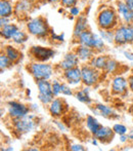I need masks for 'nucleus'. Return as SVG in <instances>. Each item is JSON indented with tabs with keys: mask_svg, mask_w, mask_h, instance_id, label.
<instances>
[{
	"mask_svg": "<svg viewBox=\"0 0 133 151\" xmlns=\"http://www.w3.org/2000/svg\"><path fill=\"white\" fill-rule=\"evenodd\" d=\"M1 52H3L10 59V61L14 63V65H18L23 59V52L18 50V47H16V45H12V44L4 45L2 47Z\"/></svg>",
	"mask_w": 133,
	"mask_h": 151,
	"instance_id": "412c9836",
	"label": "nucleus"
},
{
	"mask_svg": "<svg viewBox=\"0 0 133 151\" xmlns=\"http://www.w3.org/2000/svg\"><path fill=\"white\" fill-rule=\"evenodd\" d=\"M127 80H128V86H129V91L133 93V71L128 75Z\"/></svg>",
	"mask_w": 133,
	"mask_h": 151,
	"instance_id": "4c0bfd02",
	"label": "nucleus"
},
{
	"mask_svg": "<svg viewBox=\"0 0 133 151\" xmlns=\"http://www.w3.org/2000/svg\"><path fill=\"white\" fill-rule=\"evenodd\" d=\"M80 63H81V61L79 60L77 55L72 50L71 52H67L64 56V58H63V60L56 66H54V67H55V71L64 72V71H66V70L71 69V68L80 66Z\"/></svg>",
	"mask_w": 133,
	"mask_h": 151,
	"instance_id": "4468645a",
	"label": "nucleus"
},
{
	"mask_svg": "<svg viewBox=\"0 0 133 151\" xmlns=\"http://www.w3.org/2000/svg\"><path fill=\"white\" fill-rule=\"evenodd\" d=\"M74 97L79 102L85 104V105L90 106L91 104H93V101H92L91 97H90V90L88 86H83L79 90H76L75 93H74Z\"/></svg>",
	"mask_w": 133,
	"mask_h": 151,
	"instance_id": "5701e85b",
	"label": "nucleus"
},
{
	"mask_svg": "<svg viewBox=\"0 0 133 151\" xmlns=\"http://www.w3.org/2000/svg\"><path fill=\"white\" fill-rule=\"evenodd\" d=\"M115 135L116 134L113 131V127L101 125L100 129L93 135V137L97 139V141L101 144H109L114 140Z\"/></svg>",
	"mask_w": 133,
	"mask_h": 151,
	"instance_id": "aec40b11",
	"label": "nucleus"
},
{
	"mask_svg": "<svg viewBox=\"0 0 133 151\" xmlns=\"http://www.w3.org/2000/svg\"><path fill=\"white\" fill-rule=\"evenodd\" d=\"M73 50L82 63H88L96 55L94 50H92L91 47H88V46L82 45V44H76Z\"/></svg>",
	"mask_w": 133,
	"mask_h": 151,
	"instance_id": "6ab92c4d",
	"label": "nucleus"
},
{
	"mask_svg": "<svg viewBox=\"0 0 133 151\" xmlns=\"http://www.w3.org/2000/svg\"><path fill=\"white\" fill-rule=\"evenodd\" d=\"M113 131L115 132L116 135H125V134H127V127L124 124H122V123H116V124L113 125Z\"/></svg>",
	"mask_w": 133,
	"mask_h": 151,
	"instance_id": "2f4dec72",
	"label": "nucleus"
},
{
	"mask_svg": "<svg viewBox=\"0 0 133 151\" xmlns=\"http://www.w3.org/2000/svg\"><path fill=\"white\" fill-rule=\"evenodd\" d=\"M11 132L16 138L23 137L35 129L38 124V117L34 114H28L21 118H9Z\"/></svg>",
	"mask_w": 133,
	"mask_h": 151,
	"instance_id": "20e7f679",
	"label": "nucleus"
},
{
	"mask_svg": "<svg viewBox=\"0 0 133 151\" xmlns=\"http://www.w3.org/2000/svg\"><path fill=\"white\" fill-rule=\"evenodd\" d=\"M28 56L31 61L48 62L55 56V50L52 47L42 45H33L29 48Z\"/></svg>",
	"mask_w": 133,
	"mask_h": 151,
	"instance_id": "6e6552de",
	"label": "nucleus"
},
{
	"mask_svg": "<svg viewBox=\"0 0 133 151\" xmlns=\"http://www.w3.org/2000/svg\"><path fill=\"white\" fill-rule=\"evenodd\" d=\"M110 57L111 56H109V55L97 54V55H95V56H94L89 62H88V63H89L91 66H93L94 68H96V69H98V70H100V71L103 72V70H105V65H107V60L110 59Z\"/></svg>",
	"mask_w": 133,
	"mask_h": 151,
	"instance_id": "393cba45",
	"label": "nucleus"
},
{
	"mask_svg": "<svg viewBox=\"0 0 133 151\" xmlns=\"http://www.w3.org/2000/svg\"><path fill=\"white\" fill-rule=\"evenodd\" d=\"M111 91L114 96L118 97H124L129 91V86H128V80L122 75H115L112 80L111 84Z\"/></svg>",
	"mask_w": 133,
	"mask_h": 151,
	"instance_id": "ddd939ff",
	"label": "nucleus"
},
{
	"mask_svg": "<svg viewBox=\"0 0 133 151\" xmlns=\"http://www.w3.org/2000/svg\"><path fill=\"white\" fill-rule=\"evenodd\" d=\"M124 56L126 57L127 59H129V60L133 61V54L131 52H124Z\"/></svg>",
	"mask_w": 133,
	"mask_h": 151,
	"instance_id": "ea45409f",
	"label": "nucleus"
},
{
	"mask_svg": "<svg viewBox=\"0 0 133 151\" xmlns=\"http://www.w3.org/2000/svg\"><path fill=\"white\" fill-rule=\"evenodd\" d=\"M10 20H11V18H0V28L3 26H5V25L9 24Z\"/></svg>",
	"mask_w": 133,
	"mask_h": 151,
	"instance_id": "58836bf2",
	"label": "nucleus"
},
{
	"mask_svg": "<svg viewBox=\"0 0 133 151\" xmlns=\"http://www.w3.org/2000/svg\"><path fill=\"white\" fill-rule=\"evenodd\" d=\"M62 78L65 82L70 86H80L82 84V75H81V67L71 68L69 70L62 72Z\"/></svg>",
	"mask_w": 133,
	"mask_h": 151,
	"instance_id": "dca6fc26",
	"label": "nucleus"
},
{
	"mask_svg": "<svg viewBox=\"0 0 133 151\" xmlns=\"http://www.w3.org/2000/svg\"><path fill=\"white\" fill-rule=\"evenodd\" d=\"M1 150H14V148H12V147H8V148H2V149Z\"/></svg>",
	"mask_w": 133,
	"mask_h": 151,
	"instance_id": "a18cd8bd",
	"label": "nucleus"
},
{
	"mask_svg": "<svg viewBox=\"0 0 133 151\" xmlns=\"http://www.w3.org/2000/svg\"><path fill=\"white\" fill-rule=\"evenodd\" d=\"M115 7L119 14V18L121 23H127L132 24L133 23V12L129 8V6L126 4L125 0H116Z\"/></svg>",
	"mask_w": 133,
	"mask_h": 151,
	"instance_id": "f3484780",
	"label": "nucleus"
},
{
	"mask_svg": "<svg viewBox=\"0 0 133 151\" xmlns=\"http://www.w3.org/2000/svg\"><path fill=\"white\" fill-rule=\"evenodd\" d=\"M14 4L11 0H0V18H12Z\"/></svg>",
	"mask_w": 133,
	"mask_h": 151,
	"instance_id": "b1692460",
	"label": "nucleus"
},
{
	"mask_svg": "<svg viewBox=\"0 0 133 151\" xmlns=\"http://www.w3.org/2000/svg\"><path fill=\"white\" fill-rule=\"evenodd\" d=\"M114 45H133V23H120L119 26L114 30Z\"/></svg>",
	"mask_w": 133,
	"mask_h": 151,
	"instance_id": "423d86ee",
	"label": "nucleus"
},
{
	"mask_svg": "<svg viewBox=\"0 0 133 151\" xmlns=\"http://www.w3.org/2000/svg\"><path fill=\"white\" fill-rule=\"evenodd\" d=\"M30 114V107L18 101L7 103V115L9 118H21Z\"/></svg>",
	"mask_w": 133,
	"mask_h": 151,
	"instance_id": "f8f14e48",
	"label": "nucleus"
},
{
	"mask_svg": "<svg viewBox=\"0 0 133 151\" xmlns=\"http://www.w3.org/2000/svg\"><path fill=\"white\" fill-rule=\"evenodd\" d=\"M100 35L105 42L114 44V30H100Z\"/></svg>",
	"mask_w": 133,
	"mask_h": 151,
	"instance_id": "c756f323",
	"label": "nucleus"
},
{
	"mask_svg": "<svg viewBox=\"0 0 133 151\" xmlns=\"http://www.w3.org/2000/svg\"><path fill=\"white\" fill-rule=\"evenodd\" d=\"M47 110L53 118H60L69 111V104L64 98L55 97L47 106Z\"/></svg>",
	"mask_w": 133,
	"mask_h": 151,
	"instance_id": "9b49d317",
	"label": "nucleus"
},
{
	"mask_svg": "<svg viewBox=\"0 0 133 151\" xmlns=\"http://www.w3.org/2000/svg\"><path fill=\"white\" fill-rule=\"evenodd\" d=\"M89 29V24H88V19L85 14H81L79 17L76 18V22L74 25V29H73V42L76 43L78 37L80 36V34L82 32H84L85 30Z\"/></svg>",
	"mask_w": 133,
	"mask_h": 151,
	"instance_id": "a211bd4d",
	"label": "nucleus"
},
{
	"mask_svg": "<svg viewBox=\"0 0 133 151\" xmlns=\"http://www.w3.org/2000/svg\"><path fill=\"white\" fill-rule=\"evenodd\" d=\"M79 0H60V6L64 7L65 9H69L70 7L74 5H77Z\"/></svg>",
	"mask_w": 133,
	"mask_h": 151,
	"instance_id": "72a5a7b5",
	"label": "nucleus"
},
{
	"mask_svg": "<svg viewBox=\"0 0 133 151\" xmlns=\"http://www.w3.org/2000/svg\"><path fill=\"white\" fill-rule=\"evenodd\" d=\"M29 35H30V34L27 32V30L24 31V30H22V29H20V30L14 34V37H12L11 42L16 44V45H23V44H25L28 41Z\"/></svg>",
	"mask_w": 133,
	"mask_h": 151,
	"instance_id": "cd10ccee",
	"label": "nucleus"
},
{
	"mask_svg": "<svg viewBox=\"0 0 133 151\" xmlns=\"http://www.w3.org/2000/svg\"><path fill=\"white\" fill-rule=\"evenodd\" d=\"M125 2H126V4L129 6V8L132 10V12H133V0H125Z\"/></svg>",
	"mask_w": 133,
	"mask_h": 151,
	"instance_id": "a19ab883",
	"label": "nucleus"
},
{
	"mask_svg": "<svg viewBox=\"0 0 133 151\" xmlns=\"http://www.w3.org/2000/svg\"><path fill=\"white\" fill-rule=\"evenodd\" d=\"M95 22L100 30H115L121 21L115 6L102 5L96 12Z\"/></svg>",
	"mask_w": 133,
	"mask_h": 151,
	"instance_id": "f257e3e1",
	"label": "nucleus"
},
{
	"mask_svg": "<svg viewBox=\"0 0 133 151\" xmlns=\"http://www.w3.org/2000/svg\"><path fill=\"white\" fill-rule=\"evenodd\" d=\"M38 3H39V4H44V3H46V0H38Z\"/></svg>",
	"mask_w": 133,
	"mask_h": 151,
	"instance_id": "c03bdc74",
	"label": "nucleus"
},
{
	"mask_svg": "<svg viewBox=\"0 0 133 151\" xmlns=\"http://www.w3.org/2000/svg\"><path fill=\"white\" fill-rule=\"evenodd\" d=\"M38 88V100L44 106H48L55 98L52 91V83L50 80H40L36 82Z\"/></svg>",
	"mask_w": 133,
	"mask_h": 151,
	"instance_id": "1a4fd4ad",
	"label": "nucleus"
},
{
	"mask_svg": "<svg viewBox=\"0 0 133 151\" xmlns=\"http://www.w3.org/2000/svg\"><path fill=\"white\" fill-rule=\"evenodd\" d=\"M76 44H82V45L91 47L92 50H94L96 55L103 54L105 50V41L100 37V34L93 33L90 29H87L80 34Z\"/></svg>",
	"mask_w": 133,
	"mask_h": 151,
	"instance_id": "39448f33",
	"label": "nucleus"
},
{
	"mask_svg": "<svg viewBox=\"0 0 133 151\" xmlns=\"http://www.w3.org/2000/svg\"><path fill=\"white\" fill-rule=\"evenodd\" d=\"M121 67H122V65L117 60H115V59H113L112 57H110V59L107 60V65H105V70H103V73L110 74V75H111V74H117V72L119 71Z\"/></svg>",
	"mask_w": 133,
	"mask_h": 151,
	"instance_id": "bb28decb",
	"label": "nucleus"
},
{
	"mask_svg": "<svg viewBox=\"0 0 133 151\" xmlns=\"http://www.w3.org/2000/svg\"><path fill=\"white\" fill-rule=\"evenodd\" d=\"M69 149L73 150V151H83V150H85L86 148L84 147L83 145H80V144H71V145L69 146Z\"/></svg>",
	"mask_w": 133,
	"mask_h": 151,
	"instance_id": "e433bc0d",
	"label": "nucleus"
},
{
	"mask_svg": "<svg viewBox=\"0 0 133 151\" xmlns=\"http://www.w3.org/2000/svg\"><path fill=\"white\" fill-rule=\"evenodd\" d=\"M20 29L21 28L18 25L14 24V23H9V24L5 25V26L0 28V35H1L2 39L7 40V41H11L14 34L20 30Z\"/></svg>",
	"mask_w": 133,
	"mask_h": 151,
	"instance_id": "4be33fe9",
	"label": "nucleus"
},
{
	"mask_svg": "<svg viewBox=\"0 0 133 151\" xmlns=\"http://www.w3.org/2000/svg\"><path fill=\"white\" fill-rule=\"evenodd\" d=\"M89 107L93 113H96L97 115L102 116L103 118H107V119L115 120L120 117L119 114H117V112L113 108L110 107V106L105 105V104H101V103L91 104Z\"/></svg>",
	"mask_w": 133,
	"mask_h": 151,
	"instance_id": "2eb2a0df",
	"label": "nucleus"
},
{
	"mask_svg": "<svg viewBox=\"0 0 133 151\" xmlns=\"http://www.w3.org/2000/svg\"><path fill=\"white\" fill-rule=\"evenodd\" d=\"M68 10H69V14L71 16V18H77V17H79L80 14H82L80 8L78 7L77 5L72 6V7H70Z\"/></svg>",
	"mask_w": 133,
	"mask_h": 151,
	"instance_id": "c9c22d12",
	"label": "nucleus"
},
{
	"mask_svg": "<svg viewBox=\"0 0 133 151\" xmlns=\"http://www.w3.org/2000/svg\"><path fill=\"white\" fill-rule=\"evenodd\" d=\"M14 18H16L18 21H28L29 16L34 10L36 4L30 2L29 0H16L14 2Z\"/></svg>",
	"mask_w": 133,
	"mask_h": 151,
	"instance_id": "9d476101",
	"label": "nucleus"
},
{
	"mask_svg": "<svg viewBox=\"0 0 133 151\" xmlns=\"http://www.w3.org/2000/svg\"><path fill=\"white\" fill-rule=\"evenodd\" d=\"M128 136V139H133V134H129Z\"/></svg>",
	"mask_w": 133,
	"mask_h": 151,
	"instance_id": "49530a36",
	"label": "nucleus"
},
{
	"mask_svg": "<svg viewBox=\"0 0 133 151\" xmlns=\"http://www.w3.org/2000/svg\"><path fill=\"white\" fill-rule=\"evenodd\" d=\"M52 83V91L55 97H60L62 95V84L63 81H60L58 79H53L51 81Z\"/></svg>",
	"mask_w": 133,
	"mask_h": 151,
	"instance_id": "7c9ffc66",
	"label": "nucleus"
},
{
	"mask_svg": "<svg viewBox=\"0 0 133 151\" xmlns=\"http://www.w3.org/2000/svg\"><path fill=\"white\" fill-rule=\"evenodd\" d=\"M75 93V91L71 88L70 84H68L67 82L63 81L62 84V96H67V97H70V96H74Z\"/></svg>",
	"mask_w": 133,
	"mask_h": 151,
	"instance_id": "473e14b6",
	"label": "nucleus"
},
{
	"mask_svg": "<svg viewBox=\"0 0 133 151\" xmlns=\"http://www.w3.org/2000/svg\"><path fill=\"white\" fill-rule=\"evenodd\" d=\"M26 70L32 76L34 81L40 80H50L55 72V67L48 62H35L31 61L26 65Z\"/></svg>",
	"mask_w": 133,
	"mask_h": 151,
	"instance_id": "7ed1b4c3",
	"label": "nucleus"
},
{
	"mask_svg": "<svg viewBox=\"0 0 133 151\" xmlns=\"http://www.w3.org/2000/svg\"><path fill=\"white\" fill-rule=\"evenodd\" d=\"M26 30L30 35L38 39H48L52 28L49 26L47 19L43 16L30 18L26 23Z\"/></svg>",
	"mask_w": 133,
	"mask_h": 151,
	"instance_id": "f03ea898",
	"label": "nucleus"
},
{
	"mask_svg": "<svg viewBox=\"0 0 133 151\" xmlns=\"http://www.w3.org/2000/svg\"><path fill=\"white\" fill-rule=\"evenodd\" d=\"M30 2H32V3H34V4H36V5H38V0H29Z\"/></svg>",
	"mask_w": 133,
	"mask_h": 151,
	"instance_id": "37998d69",
	"label": "nucleus"
},
{
	"mask_svg": "<svg viewBox=\"0 0 133 151\" xmlns=\"http://www.w3.org/2000/svg\"><path fill=\"white\" fill-rule=\"evenodd\" d=\"M85 123H86V127L87 129L89 131V133L91 134L92 136L98 131V129L101 127V123L94 117L92 114H88L86 115V118H85Z\"/></svg>",
	"mask_w": 133,
	"mask_h": 151,
	"instance_id": "a878e982",
	"label": "nucleus"
},
{
	"mask_svg": "<svg viewBox=\"0 0 133 151\" xmlns=\"http://www.w3.org/2000/svg\"><path fill=\"white\" fill-rule=\"evenodd\" d=\"M14 66V63L10 61V59L4 54L3 52H0V69H1V73H3V71L9 69Z\"/></svg>",
	"mask_w": 133,
	"mask_h": 151,
	"instance_id": "c85d7f7f",
	"label": "nucleus"
},
{
	"mask_svg": "<svg viewBox=\"0 0 133 151\" xmlns=\"http://www.w3.org/2000/svg\"><path fill=\"white\" fill-rule=\"evenodd\" d=\"M81 67V75H82V86L93 88L97 86L100 83L101 78L103 76V72L94 68L89 63H84L80 65Z\"/></svg>",
	"mask_w": 133,
	"mask_h": 151,
	"instance_id": "0eeeda50",
	"label": "nucleus"
},
{
	"mask_svg": "<svg viewBox=\"0 0 133 151\" xmlns=\"http://www.w3.org/2000/svg\"><path fill=\"white\" fill-rule=\"evenodd\" d=\"M46 3H50V4H60V0H46Z\"/></svg>",
	"mask_w": 133,
	"mask_h": 151,
	"instance_id": "79ce46f5",
	"label": "nucleus"
},
{
	"mask_svg": "<svg viewBox=\"0 0 133 151\" xmlns=\"http://www.w3.org/2000/svg\"><path fill=\"white\" fill-rule=\"evenodd\" d=\"M48 39H52L53 42H63L64 41V34H56L53 30H51V33L49 35Z\"/></svg>",
	"mask_w": 133,
	"mask_h": 151,
	"instance_id": "f704fd0d",
	"label": "nucleus"
}]
</instances>
